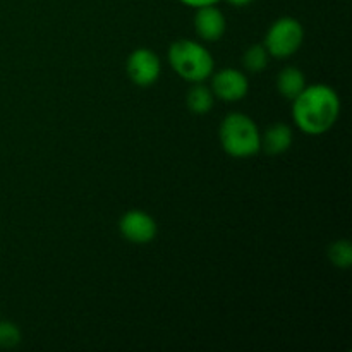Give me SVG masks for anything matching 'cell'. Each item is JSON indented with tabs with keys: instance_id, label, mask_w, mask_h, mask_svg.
Here are the masks:
<instances>
[{
	"instance_id": "obj_12",
	"label": "cell",
	"mask_w": 352,
	"mask_h": 352,
	"mask_svg": "<svg viewBox=\"0 0 352 352\" xmlns=\"http://www.w3.org/2000/svg\"><path fill=\"white\" fill-rule=\"evenodd\" d=\"M329 260L333 267L340 270H347L352 265V246L347 239H340L332 243L329 248Z\"/></svg>"
},
{
	"instance_id": "obj_14",
	"label": "cell",
	"mask_w": 352,
	"mask_h": 352,
	"mask_svg": "<svg viewBox=\"0 0 352 352\" xmlns=\"http://www.w3.org/2000/svg\"><path fill=\"white\" fill-rule=\"evenodd\" d=\"M21 342V330L16 323L0 322V347L3 349H12L19 346Z\"/></svg>"
},
{
	"instance_id": "obj_6",
	"label": "cell",
	"mask_w": 352,
	"mask_h": 352,
	"mask_svg": "<svg viewBox=\"0 0 352 352\" xmlns=\"http://www.w3.org/2000/svg\"><path fill=\"white\" fill-rule=\"evenodd\" d=\"M119 230L133 244H148L157 237L158 227L153 217L143 210H129L119 222Z\"/></svg>"
},
{
	"instance_id": "obj_5",
	"label": "cell",
	"mask_w": 352,
	"mask_h": 352,
	"mask_svg": "<svg viewBox=\"0 0 352 352\" xmlns=\"http://www.w3.org/2000/svg\"><path fill=\"white\" fill-rule=\"evenodd\" d=\"M127 76L138 86H151L158 81L162 72V64L158 55L150 48H136L127 57Z\"/></svg>"
},
{
	"instance_id": "obj_13",
	"label": "cell",
	"mask_w": 352,
	"mask_h": 352,
	"mask_svg": "<svg viewBox=\"0 0 352 352\" xmlns=\"http://www.w3.org/2000/svg\"><path fill=\"white\" fill-rule=\"evenodd\" d=\"M244 67L250 72H261L268 65V52L263 45H251L243 55Z\"/></svg>"
},
{
	"instance_id": "obj_7",
	"label": "cell",
	"mask_w": 352,
	"mask_h": 352,
	"mask_svg": "<svg viewBox=\"0 0 352 352\" xmlns=\"http://www.w3.org/2000/svg\"><path fill=\"white\" fill-rule=\"evenodd\" d=\"M212 93L223 102H239L250 91V81L239 69L227 67L210 76Z\"/></svg>"
},
{
	"instance_id": "obj_2",
	"label": "cell",
	"mask_w": 352,
	"mask_h": 352,
	"mask_svg": "<svg viewBox=\"0 0 352 352\" xmlns=\"http://www.w3.org/2000/svg\"><path fill=\"white\" fill-rule=\"evenodd\" d=\"M220 144L234 158L254 157L261 150V134L250 116L230 112L220 124Z\"/></svg>"
},
{
	"instance_id": "obj_4",
	"label": "cell",
	"mask_w": 352,
	"mask_h": 352,
	"mask_svg": "<svg viewBox=\"0 0 352 352\" xmlns=\"http://www.w3.org/2000/svg\"><path fill=\"white\" fill-rule=\"evenodd\" d=\"M302 40H305L302 24L296 17L284 16L268 28L263 47L272 57L287 58L301 48Z\"/></svg>"
},
{
	"instance_id": "obj_10",
	"label": "cell",
	"mask_w": 352,
	"mask_h": 352,
	"mask_svg": "<svg viewBox=\"0 0 352 352\" xmlns=\"http://www.w3.org/2000/svg\"><path fill=\"white\" fill-rule=\"evenodd\" d=\"M306 88V78L301 69L285 67L277 76V89L284 98L294 100Z\"/></svg>"
},
{
	"instance_id": "obj_1",
	"label": "cell",
	"mask_w": 352,
	"mask_h": 352,
	"mask_svg": "<svg viewBox=\"0 0 352 352\" xmlns=\"http://www.w3.org/2000/svg\"><path fill=\"white\" fill-rule=\"evenodd\" d=\"M340 116V98L329 85L306 86L292 100V119L309 136H322L336 126Z\"/></svg>"
},
{
	"instance_id": "obj_8",
	"label": "cell",
	"mask_w": 352,
	"mask_h": 352,
	"mask_svg": "<svg viewBox=\"0 0 352 352\" xmlns=\"http://www.w3.org/2000/svg\"><path fill=\"white\" fill-rule=\"evenodd\" d=\"M195 30L201 40L219 41L227 30L226 16L215 6H203L196 9Z\"/></svg>"
},
{
	"instance_id": "obj_9",
	"label": "cell",
	"mask_w": 352,
	"mask_h": 352,
	"mask_svg": "<svg viewBox=\"0 0 352 352\" xmlns=\"http://www.w3.org/2000/svg\"><path fill=\"white\" fill-rule=\"evenodd\" d=\"M294 134L287 124L277 122L261 134V150L268 155H282L292 146Z\"/></svg>"
},
{
	"instance_id": "obj_3",
	"label": "cell",
	"mask_w": 352,
	"mask_h": 352,
	"mask_svg": "<svg viewBox=\"0 0 352 352\" xmlns=\"http://www.w3.org/2000/svg\"><path fill=\"white\" fill-rule=\"evenodd\" d=\"M168 64L188 82H203L213 74V55L195 40H177L168 48Z\"/></svg>"
},
{
	"instance_id": "obj_11",
	"label": "cell",
	"mask_w": 352,
	"mask_h": 352,
	"mask_svg": "<svg viewBox=\"0 0 352 352\" xmlns=\"http://www.w3.org/2000/svg\"><path fill=\"white\" fill-rule=\"evenodd\" d=\"M213 103H215V95L212 93V89L206 88L201 82H195V86L188 93L189 110L198 116H205L213 109Z\"/></svg>"
},
{
	"instance_id": "obj_15",
	"label": "cell",
	"mask_w": 352,
	"mask_h": 352,
	"mask_svg": "<svg viewBox=\"0 0 352 352\" xmlns=\"http://www.w3.org/2000/svg\"><path fill=\"white\" fill-rule=\"evenodd\" d=\"M179 2L184 3V6L188 7H192V9H198V7L203 6H215L220 0H179Z\"/></svg>"
},
{
	"instance_id": "obj_16",
	"label": "cell",
	"mask_w": 352,
	"mask_h": 352,
	"mask_svg": "<svg viewBox=\"0 0 352 352\" xmlns=\"http://www.w3.org/2000/svg\"><path fill=\"white\" fill-rule=\"evenodd\" d=\"M230 6H236V7H244V6H250L253 0H227Z\"/></svg>"
}]
</instances>
